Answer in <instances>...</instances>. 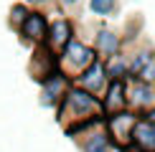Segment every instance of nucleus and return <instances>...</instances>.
Segmentation results:
<instances>
[{
	"label": "nucleus",
	"mask_w": 155,
	"mask_h": 152,
	"mask_svg": "<svg viewBox=\"0 0 155 152\" xmlns=\"http://www.w3.org/2000/svg\"><path fill=\"white\" fill-rule=\"evenodd\" d=\"M150 61H153V56H150V53H140L137 59L130 63V71H132V74H140V71H143V68H145Z\"/></svg>",
	"instance_id": "1a4fd4ad"
},
{
	"label": "nucleus",
	"mask_w": 155,
	"mask_h": 152,
	"mask_svg": "<svg viewBox=\"0 0 155 152\" xmlns=\"http://www.w3.org/2000/svg\"><path fill=\"white\" fill-rule=\"evenodd\" d=\"M122 74H125V63H112V66H109V76H112V79H114V76H122Z\"/></svg>",
	"instance_id": "ddd939ff"
},
{
	"label": "nucleus",
	"mask_w": 155,
	"mask_h": 152,
	"mask_svg": "<svg viewBox=\"0 0 155 152\" xmlns=\"http://www.w3.org/2000/svg\"><path fill=\"white\" fill-rule=\"evenodd\" d=\"M66 101H69V106L74 109V114L92 112L94 106H97V99H94L89 91H71V94L66 97Z\"/></svg>",
	"instance_id": "f03ea898"
},
{
	"label": "nucleus",
	"mask_w": 155,
	"mask_h": 152,
	"mask_svg": "<svg viewBox=\"0 0 155 152\" xmlns=\"http://www.w3.org/2000/svg\"><path fill=\"white\" fill-rule=\"evenodd\" d=\"M64 3H66V5H71V3H76V0H64Z\"/></svg>",
	"instance_id": "4468645a"
},
{
	"label": "nucleus",
	"mask_w": 155,
	"mask_h": 152,
	"mask_svg": "<svg viewBox=\"0 0 155 152\" xmlns=\"http://www.w3.org/2000/svg\"><path fill=\"white\" fill-rule=\"evenodd\" d=\"M135 137H137L140 144H145V147H155V122H140L135 127Z\"/></svg>",
	"instance_id": "20e7f679"
},
{
	"label": "nucleus",
	"mask_w": 155,
	"mask_h": 152,
	"mask_svg": "<svg viewBox=\"0 0 155 152\" xmlns=\"http://www.w3.org/2000/svg\"><path fill=\"white\" fill-rule=\"evenodd\" d=\"M102 81H104V68H102V63H92L89 71L81 76V84L87 89H94V91L102 86Z\"/></svg>",
	"instance_id": "39448f33"
},
{
	"label": "nucleus",
	"mask_w": 155,
	"mask_h": 152,
	"mask_svg": "<svg viewBox=\"0 0 155 152\" xmlns=\"http://www.w3.org/2000/svg\"><path fill=\"white\" fill-rule=\"evenodd\" d=\"M31 3H46V0H31Z\"/></svg>",
	"instance_id": "2eb2a0df"
},
{
	"label": "nucleus",
	"mask_w": 155,
	"mask_h": 152,
	"mask_svg": "<svg viewBox=\"0 0 155 152\" xmlns=\"http://www.w3.org/2000/svg\"><path fill=\"white\" fill-rule=\"evenodd\" d=\"M135 94H137V101H150L153 99L150 86H135Z\"/></svg>",
	"instance_id": "f8f14e48"
},
{
	"label": "nucleus",
	"mask_w": 155,
	"mask_h": 152,
	"mask_svg": "<svg viewBox=\"0 0 155 152\" xmlns=\"http://www.w3.org/2000/svg\"><path fill=\"white\" fill-rule=\"evenodd\" d=\"M87 152H107V139L102 137V135H97V137H94V142L87 147Z\"/></svg>",
	"instance_id": "9d476101"
},
{
	"label": "nucleus",
	"mask_w": 155,
	"mask_h": 152,
	"mask_svg": "<svg viewBox=\"0 0 155 152\" xmlns=\"http://www.w3.org/2000/svg\"><path fill=\"white\" fill-rule=\"evenodd\" d=\"M97 46H99L102 51H107V53H114L117 38H114V33H109V30H102V33L97 36Z\"/></svg>",
	"instance_id": "0eeeda50"
},
{
	"label": "nucleus",
	"mask_w": 155,
	"mask_h": 152,
	"mask_svg": "<svg viewBox=\"0 0 155 152\" xmlns=\"http://www.w3.org/2000/svg\"><path fill=\"white\" fill-rule=\"evenodd\" d=\"M46 33H48V25H46V18H43V15H38V13L25 15V21H23V36L33 38V41H41Z\"/></svg>",
	"instance_id": "f257e3e1"
},
{
	"label": "nucleus",
	"mask_w": 155,
	"mask_h": 152,
	"mask_svg": "<svg viewBox=\"0 0 155 152\" xmlns=\"http://www.w3.org/2000/svg\"><path fill=\"white\" fill-rule=\"evenodd\" d=\"M89 8H92L97 15H109L114 10V0H89Z\"/></svg>",
	"instance_id": "6e6552de"
},
{
	"label": "nucleus",
	"mask_w": 155,
	"mask_h": 152,
	"mask_svg": "<svg viewBox=\"0 0 155 152\" xmlns=\"http://www.w3.org/2000/svg\"><path fill=\"white\" fill-rule=\"evenodd\" d=\"M66 56H69V61L74 63V66H89L92 63V51L89 48H84L81 43H76V41H69L66 43Z\"/></svg>",
	"instance_id": "7ed1b4c3"
},
{
	"label": "nucleus",
	"mask_w": 155,
	"mask_h": 152,
	"mask_svg": "<svg viewBox=\"0 0 155 152\" xmlns=\"http://www.w3.org/2000/svg\"><path fill=\"white\" fill-rule=\"evenodd\" d=\"M120 101H122V86L114 84L112 91H109V106H120Z\"/></svg>",
	"instance_id": "9b49d317"
},
{
	"label": "nucleus",
	"mask_w": 155,
	"mask_h": 152,
	"mask_svg": "<svg viewBox=\"0 0 155 152\" xmlns=\"http://www.w3.org/2000/svg\"><path fill=\"white\" fill-rule=\"evenodd\" d=\"M71 28H69L66 21H59L54 23V28H51V41H54V46H61V43H69L71 41Z\"/></svg>",
	"instance_id": "423d86ee"
}]
</instances>
